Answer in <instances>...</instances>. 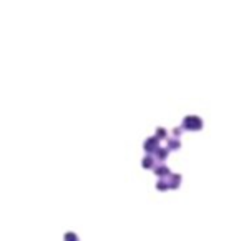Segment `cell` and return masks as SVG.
Here are the masks:
<instances>
[{
	"label": "cell",
	"mask_w": 244,
	"mask_h": 241,
	"mask_svg": "<svg viewBox=\"0 0 244 241\" xmlns=\"http://www.w3.org/2000/svg\"><path fill=\"white\" fill-rule=\"evenodd\" d=\"M184 122H186V127H190V128H199L201 127V120L196 118V116H188Z\"/></svg>",
	"instance_id": "obj_1"
}]
</instances>
